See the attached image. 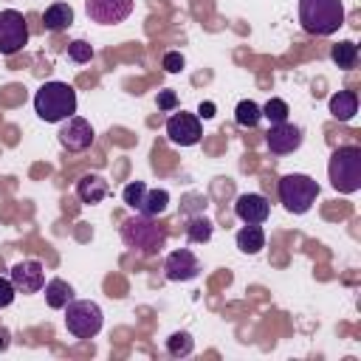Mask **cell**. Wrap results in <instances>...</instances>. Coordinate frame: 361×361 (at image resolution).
Instances as JSON below:
<instances>
[{"label":"cell","mask_w":361,"mask_h":361,"mask_svg":"<svg viewBox=\"0 0 361 361\" xmlns=\"http://www.w3.org/2000/svg\"><path fill=\"white\" fill-rule=\"evenodd\" d=\"M34 113L45 124H59L76 113V90L68 82H45L34 93Z\"/></svg>","instance_id":"1"},{"label":"cell","mask_w":361,"mask_h":361,"mask_svg":"<svg viewBox=\"0 0 361 361\" xmlns=\"http://www.w3.org/2000/svg\"><path fill=\"white\" fill-rule=\"evenodd\" d=\"M299 23L307 34L330 37L344 25L341 0H299Z\"/></svg>","instance_id":"2"},{"label":"cell","mask_w":361,"mask_h":361,"mask_svg":"<svg viewBox=\"0 0 361 361\" xmlns=\"http://www.w3.org/2000/svg\"><path fill=\"white\" fill-rule=\"evenodd\" d=\"M121 243L144 257H152L166 245V231L158 226L155 217L138 212L135 217H127L121 223Z\"/></svg>","instance_id":"3"},{"label":"cell","mask_w":361,"mask_h":361,"mask_svg":"<svg viewBox=\"0 0 361 361\" xmlns=\"http://www.w3.org/2000/svg\"><path fill=\"white\" fill-rule=\"evenodd\" d=\"M330 186L341 195H353L361 189V147H338L327 164Z\"/></svg>","instance_id":"4"},{"label":"cell","mask_w":361,"mask_h":361,"mask_svg":"<svg viewBox=\"0 0 361 361\" xmlns=\"http://www.w3.org/2000/svg\"><path fill=\"white\" fill-rule=\"evenodd\" d=\"M316 197H319V183L310 175L293 172V175H285L279 180V200H282V206L290 214L310 212V206L316 203Z\"/></svg>","instance_id":"5"},{"label":"cell","mask_w":361,"mask_h":361,"mask_svg":"<svg viewBox=\"0 0 361 361\" xmlns=\"http://www.w3.org/2000/svg\"><path fill=\"white\" fill-rule=\"evenodd\" d=\"M102 324H104V313H102V307L96 302H90V299H71L65 305V327H68L71 336L93 338V336H99Z\"/></svg>","instance_id":"6"},{"label":"cell","mask_w":361,"mask_h":361,"mask_svg":"<svg viewBox=\"0 0 361 361\" xmlns=\"http://www.w3.org/2000/svg\"><path fill=\"white\" fill-rule=\"evenodd\" d=\"M28 45V23L23 11L17 8H3L0 11V54L14 56Z\"/></svg>","instance_id":"7"},{"label":"cell","mask_w":361,"mask_h":361,"mask_svg":"<svg viewBox=\"0 0 361 361\" xmlns=\"http://www.w3.org/2000/svg\"><path fill=\"white\" fill-rule=\"evenodd\" d=\"M62 127H59V144L68 149V152H85L90 144H93V127H90V121L87 118H82V116H68L65 121H59Z\"/></svg>","instance_id":"8"},{"label":"cell","mask_w":361,"mask_h":361,"mask_svg":"<svg viewBox=\"0 0 361 361\" xmlns=\"http://www.w3.org/2000/svg\"><path fill=\"white\" fill-rule=\"evenodd\" d=\"M203 135V127H200V118L192 116V113H172L166 118V138L178 147H195Z\"/></svg>","instance_id":"9"},{"label":"cell","mask_w":361,"mask_h":361,"mask_svg":"<svg viewBox=\"0 0 361 361\" xmlns=\"http://www.w3.org/2000/svg\"><path fill=\"white\" fill-rule=\"evenodd\" d=\"M85 14L99 25H118L133 14V0H85Z\"/></svg>","instance_id":"10"},{"label":"cell","mask_w":361,"mask_h":361,"mask_svg":"<svg viewBox=\"0 0 361 361\" xmlns=\"http://www.w3.org/2000/svg\"><path fill=\"white\" fill-rule=\"evenodd\" d=\"M164 274H166V279H172V282H189V279H195V276L200 274V262H197L195 251H189V248H175V251H169L166 259H164Z\"/></svg>","instance_id":"11"},{"label":"cell","mask_w":361,"mask_h":361,"mask_svg":"<svg viewBox=\"0 0 361 361\" xmlns=\"http://www.w3.org/2000/svg\"><path fill=\"white\" fill-rule=\"evenodd\" d=\"M8 276L17 288V293H39L45 288V268L39 259H20Z\"/></svg>","instance_id":"12"},{"label":"cell","mask_w":361,"mask_h":361,"mask_svg":"<svg viewBox=\"0 0 361 361\" xmlns=\"http://www.w3.org/2000/svg\"><path fill=\"white\" fill-rule=\"evenodd\" d=\"M265 144L274 155H288L293 149L302 147V130L290 121H282V124H271L268 135H265Z\"/></svg>","instance_id":"13"},{"label":"cell","mask_w":361,"mask_h":361,"mask_svg":"<svg viewBox=\"0 0 361 361\" xmlns=\"http://www.w3.org/2000/svg\"><path fill=\"white\" fill-rule=\"evenodd\" d=\"M234 214H237L243 223H257V226H262V223L268 220V214H271V203H268L265 195H259V192H245V195L237 197Z\"/></svg>","instance_id":"14"},{"label":"cell","mask_w":361,"mask_h":361,"mask_svg":"<svg viewBox=\"0 0 361 361\" xmlns=\"http://www.w3.org/2000/svg\"><path fill=\"white\" fill-rule=\"evenodd\" d=\"M107 195H110V183L102 175H96V172H87V175H82L76 180V197L82 203H90L93 206V203H102Z\"/></svg>","instance_id":"15"},{"label":"cell","mask_w":361,"mask_h":361,"mask_svg":"<svg viewBox=\"0 0 361 361\" xmlns=\"http://www.w3.org/2000/svg\"><path fill=\"white\" fill-rule=\"evenodd\" d=\"M327 107H330V116H333V118H338V121H353L355 113H358V93H355V90H338V93L330 96Z\"/></svg>","instance_id":"16"},{"label":"cell","mask_w":361,"mask_h":361,"mask_svg":"<svg viewBox=\"0 0 361 361\" xmlns=\"http://www.w3.org/2000/svg\"><path fill=\"white\" fill-rule=\"evenodd\" d=\"M73 23V8L68 3H51L42 11V25L45 31H65Z\"/></svg>","instance_id":"17"},{"label":"cell","mask_w":361,"mask_h":361,"mask_svg":"<svg viewBox=\"0 0 361 361\" xmlns=\"http://www.w3.org/2000/svg\"><path fill=\"white\" fill-rule=\"evenodd\" d=\"M237 248L243 254H259L265 248V231L262 226L257 223H245L240 231H237Z\"/></svg>","instance_id":"18"},{"label":"cell","mask_w":361,"mask_h":361,"mask_svg":"<svg viewBox=\"0 0 361 361\" xmlns=\"http://www.w3.org/2000/svg\"><path fill=\"white\" fill-rule=\"evenodd\" d=\"M73 299V288L65 282V279H48L45 282V302H48V307H54V310H65V305Z\"/></svg>","instance_id":"19"},{"label":"cell","mask_w":361,"mask_h":361,"mask_svg":"<svg viewBox=\"0 0 361 361\" xmlns=\"http://www.w3.org/2000/svg\"><path fill=\"white\" fill-rule=\"evenodd\" d=\"M169 206V192L166 189H149L147 186V195H144V203H141V214H149V217H158L164 214Z\"/></svg>","instance_id":"20"},{"label":"cell","mask_w":361,"mask_h":361,"mask_svg":"<svg viewBox=\"0 0 361 361\" xmlns=\"http://www.w3.org/2000/svg\"><path fill=\"white\" fill-rule=\"evenodd\" d=\"M330 59H333L338 68H355V62H358V45H355L353 39H341V42L333 45Z\"/></svg>","instance_id":"21"},{"label":"cell","mask_w":361,"mask_h":361,"mask_svg":"<svg viewBox=\"0 0 361 361\" xmlns=\"http://www.w3.org/2000/svg\"><path fill=\"white\" fill-rule=\"evenodd\" d=\"M192 350H195V338L186 330H175L166 338V353L175 355V358H186V355H192Z\"/></svg>","instance_id":"22"},{"label":"cell","mask_w":361,"mask_h":361,"mask_svg":"<svg viewBox=\"0 0 361 361\" xmlns=\"http://www.w3.org/2000/svg\"><path fill=\"white\" fill-rule=\"evenodd\" d=\"M259 118H262V110H259V104L251 102V99H243V102L234 107V121H237L240 127H257Z\"/></svg>","instance_id":"23"},{"label":"cell","mask_w":361,"mask_h":361,"mask_svg":"<svg viewBox=\"0 0 361 361\" xmlns=\"http://www.w3.org/2000/svg\"><path fill=\"white\" fill-rule=\"evenodd\" d=\"M212 231H214V226H212V220H206L203 214H195V217H189V223H186V237H189V243H209V240H212Z\"/></svg>","instance_id":"24"},{"label":"cell","mask_w":361,"mask_h":361,"mask_svg":"<svg viewBox=\"0 0 361 361\" xmlns=\"http://www.w3.org/2000/svg\"><path fill=\"white\" fill-rule=\"evenodd\" d=\"M259 110H262V116H265L271 124H282V121H288V113H290V107H288L285 99H268L265 107H259Z\"/></svg>","instance_id":"25"},{"label":"cell","mask_w":361,"mask_h":361,"mask_svg":"<svg viewBox=\"0 0 361 361\" xmlns=\"http://www.w3.org/2000/svg\"><path fill=\"white\" fill-rule=\"evenodd\" d=\"M68 59L76 62V65L90 62V59H93V45L85 42V39H73V42H68Z\"/></svg>","instance_id":"26"},{"label":"cell","mask_w":361,"mask_h":361,"mask_svg":"<svg viewBox=\"0 0 361 361\" xmlns=\"http://www.w3.org/2000/svg\"><path fill=\"white\" fill-rule=\"evenodd\" d=\"M144 195H147V183H144V180H133V183H127L124 192H121V197H124V203H127L130 209H141Z\"/></svg>","instance_id":"27"},{"label":"cell","mask_w":361,"mask_h":361,"mask_svg":"<svg viewBox=\"0 0 361 361\" xmlns=\"http://www.w3.org/2000/svg\"><path fill=\"white\" fill-rule=\"evenodd\" d=\"M14 296H17V288H14L11 276H0V310L8 307L14 302Z\"/></svg>","instance_id":"28"},{"label":"cell","mask_w":361,"mask_h":361,"mask_svg":"<svg viewBox=\"0 0 361 361\" xmlns=\"http://www.w3.org/2000/svg\"><path fill=\"white\" fill-rule=\"evenodd\" d=\"M164 71H166V73H180V71H183V56H180V51H166V54H164Z\"/></svg>","instance_id":"29"},{"label":"cell","mask_w":361,"mask_h":361,"mask_svg":"<svg viewBox=\"0 0 361 361\" xmlns=\"http://www.w3.org/2000/svg\"><path fill=\"white\" fill-rule=\"evenodd\" d=\"M155 102H158L161 110H175V107H178V96H175V90H161Z\"/></svg>","instance_id":"30"},{"label":"cell","mask_w":361,"mask_h":361,"mask_svg":"<svg viewBox=\"0 0 361 361\" xmlns=\"http://www.w3.org/2000/svg\"><path fill=\"white\" fill-rule=\"evenodd\" d=\"M214 102H200V107H197V118H212L214 116Z\"/></svg>","instance_id":"31"}]
</instances>
